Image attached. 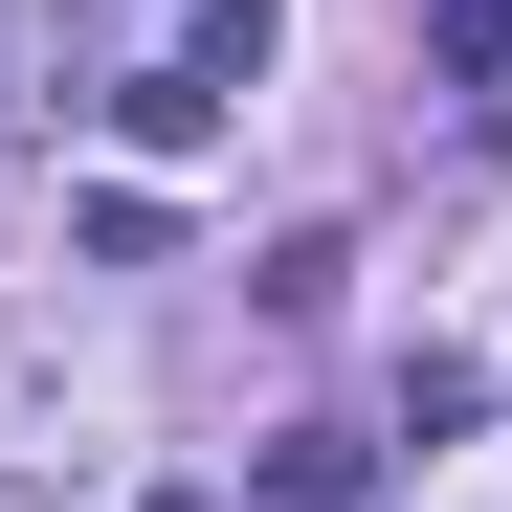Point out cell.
Listing matches in <instances>:
<instances>
[{
	"label": "cell",
	"mask_w": 512,
	"mask_h": 512,
	"mask_svg": "<svg viewBox=\"0 0 512 512\" xmlns=\"http://www.w3.org/2000/svg\"><path fill=\"white\" fill-rule=\"evenodd\" d=\"M0 468H23V490L90 468V379H67V357H0Z\"/></svg>",
	"instance_id": "1"
},
{
	"label": "cell",
	"mask_w": 512,
	"mask_h": 512,
	"mask_svg": "<svg viewBox=\"0 0 512 512\" xmlns=\"http://www.w3.org/2000/svg\"><path fill=\"white\" fill-rule=\"evenodd\" d=\"M112 134H134V156H201V134H223V90H201V67H134Z\"/></svg>",
	"instance_id": "2"
},
{
	"label": "cell",
	"mask_w": 512,
	"mask_h": 512,
	"mask_svg": "<svg viewBox=\"0 0 512 512\" xmlns=\"http://www.w3.org/2000/svg\"><path fill=\"white\" fill-rule=\"evenodd\" d=\"M179 67H201V90H268V0H201V23H179Z\"/></svg>",
	"instance_id": "3"
},
{
	"label": "cell",
	"mask_w": 512,
	"mask_h": 512,
	"mask_svg": "<svg viewBox=\"0 0 512 512\" xmlns=\"http://www.w3.org/2000/svg\"><path fill=\"white\" fill-rule=\"evenodd\" d=\"M268 512H357V446H334V423H290V446H268Z\"/></svg>",
	"instance_id": "4"
},
{
	"label": "cell",
	"mask_w": 512,
	"mask_h": 512,
	"mask_svg": "<svg viewBox=\"0 0 512 512\" xmlns=\"http://www.w3.org/2000/svg\"><path fill=\"white\" fill-rule=\"evenodd\" d=\"M156 512H201V490H156Z\"/></svg>",
	"instance_id": "5"
}]
</instances>
